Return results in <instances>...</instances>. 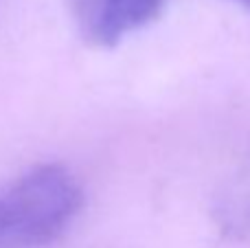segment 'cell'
<instances>
[{
  "label": "cell",
  "instance_id": "obj_2",
  "mask_svg": "<svg viewBox=\"0 0 250 248\" xmlns=\"http://www.w3.org/2000/svg\"><path fill=\"white\" fill-rule=\"evenodd\" d=\"M169 0H70V13L86 42L112 48L158 20Z\"/></svg>",
  "mask_w": 250,
  "mask_h": 248
},
{
  "label": "cell",
  "instance_id": "obj_3",
  "mask_svg": "<svg viewBox=\"0 0 250 248\" xmlns=\"http://www.w3.org/2000/svg\"><path fill=\"white\" fill-rule=\"evenodd\" d=\"M211 218L222 240L244 242L250 237V152L215 193Z\"/></svg>",
  "mask_w": 250,
  "mask_h": 248
},
{
  "label": "cell",
  "instance_id": "obj_4",
  "mask_svg": "<svg viewBox=\"0 0 250 248\" xmlns=\"http://www.w3.org/2000/svg\"><path fill=\"white\" fill-rule=\"evenodd\" d=\"M229 2L237 4V7H242L244 11H248V13H250V0H229Z\"/></svg>",
  "mask_w": 250,
  "mask_h": 248
},
{
  "label": "cell",
  "instance_id": "obj_1",
  "mask_svg": "<svg viewBox=\"0 0 250 248\" xmlns=\"http://www.w3.org/2000/svg\"><path fill=\"white\" fill-rule=\"evenodd\" d=\"M83 189L73 171L42 163L0 183V248H44L77 220Z\"/></svg>",
  "mask_w": 250,
  "mask_h": 248
}]
</instances>
